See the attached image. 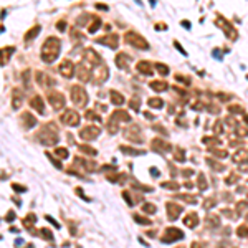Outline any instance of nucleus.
I'll use <instances>...</instances> for the list:
<instances>
[{"label": "nucleus", "instance_id": "obj_24", "mask_svg": "<svg viewBox=\"0 0 248 248\" xmlns=\"http://www.w3.org/2000/svg\"><path fill=\"white\" fill-rule=\"evenodd\" d=\"M56 28L60 30V32H65V30H66V22H63V20H60L56 23Z\"/></svg>", "mask_w": 248, "mask_h": 248}, {"label": "nucleus", "instance_id": "obj_20", "mask_svg": "<svg viewBox=\"0 0 248 248\" xmlns=\"http://www.w3.org/2000/svg\"><path fill=\"white\" fill-rule=\"evenodd\" d=\"M55 154H56L58 157H61V159H66L70 152H68V149H65V147H58L56 151H55Z\"/></svg>", "mask_w": 248, "mask_h": 248}, {"label": "nucleus", "instance_id": "obj_23", "mask_svg": "<svg viewBox=\"0 0 248 248\" xmlns=\"http://www.w3.org/2000/svg\"><path fill=\"white\" fill-rule=\"evenodd\" d=\"M46 154H48V157H50V160H51V162H53V164H55V166H56V169H63V167H61V162H58V160H56V159H55V157H53V156H51V154H50V152H46Z\"/></svg>", "mask_w": 248, "mask_h": 248}, {"label": "nucleus", "instance_id": "obj_27", "mask_svg": "<svg viewBox=\"0 0 248 248\" xmlns=\"http://www.w3.org/2000/svg\"><path fill=\"white\" fill-rule=\"evenodd\" d=\"M46 220H48V222H50V223H53V225H55V228H60V225H58V223H56V222H55V220H53V218H51V217H50V215H46Z\"/></svg>", "mask_w": 248, "mask_h": 248}, {"label": "nucleus", "instance_id": "obj_22", "mask_svg": "<svg viewBox=\"0 0 248 248\" xmlns=\"http://www.w3.org/2000/svg\"><path fill=\"white\" fill-rule=\"evenodd\" d=\"M40 235H42L43 238H46V240H53V235L50 233V230H46V228H42V233Z\"/></svg>", "mask_w": 248, "mask_h": 248}, {"label": "nucleus", "instance_id": "obj_5", "mask_svg": "<svg viewBox=\"0 0 248 248\" xmlns=\"http://www.w3.org/2000/svg\"><path fill=\"white\" fill-rule=\"evenodd\" d=\"M91 74H93V76H91L89 79H91L94 85H101V83H103L104 79L108 78V68L104 66L103 63H99L98 68H96L94 71H91Z\"/></svg>", "mask_w": 248, "mask_h": 248}, {"label": "nucleus", "instance_id": "obj_17", "mask_svg": "<svg viewBox=\"0 0 248 248\" xmlns=\"http://www.w3.org/2000/svg\"><path fill=\"white\" fill-rule=\"evenodd\" d=\"M91 22H93V23L88 27V30H89V33H96V32H98V30H99V27H101V20L94 17Z\"/></svg>", "mask_w": 248, "mask_h": 248}, {"label": "nucleus", "instance_id": "obj_8", "mask_svg": "<svg viewBox=\"0 0 248 248\" xmlns=\"http://www.w3.org/2000/svg\"><path fill=\"white\" fill-rule=\"evenodd\" d=\"M60 73L63 74L65 78H71V76L74 74V65H73V61L65 60L63 63L60 65Z\"/></svg>", "mask_w": 248, "mask_h": 248}, {"label": "nucleus", "instance_id": "obj_19", "mask_svg": "<svg viewBox=\"0 0 248 248\" xmlns=\"http://www.w3.org/2000/svg\"><path fill=\"white\" fill-rule=\"evenodd\" d=\"M36 222V217L35 215H33V213H30V215L28 217H25V220H23V223H25V227H32V225H33V223H35Z\"/></svg>", "mask_w": 248, "mask_h": 248}, {"label": "nucleus", "instance_id": "obj_16", "mask_svg": "<svg viewBox=\"0 0 248 248\" xmlns=\"http://www.w3.org/2000/svg\"><path fill=\"white\" fill-rule=\"evenodd\" d=\"M40 30H42V27H40V25H35L32 30H28V32H27V35H25V42H32V40L40 33Z\"/></svg>", "mask_w": 248, "mask_h": 248}, {"label": "nucleus", "instance_id": "obj_9", "mask_svg": "<svg viewBox=\"0 0 248 248\" xmlns=\"http://www.w3.org/2000/svg\"><path fill=\"white\" fill-rule=\"evenodd\" d=\"M98 43H101V45H106L109 46V48H116L117 43H119V38H117V35H106L104 38H99Z\"/></svg>", "mask_w": 248, "mask_h": 248}, {"label": "nucleus", "instance_id": "obj_18", "mask_svg": "<svg viewBox=\"0 0 248 248\" xmlns=\"http://www.w3.org/2000/svg\"><path fill=\"white\" fill-rule=\"evenodd\" d=\"M78 149H79V152H85L86 156H94L96 154V151L93 147H89V146H78Z\"/></svg>", "mask_w": 248, "mask_h": 248}, {"label": "nucleus", "instance_id": "obj_7", "mask_svg": "<svg viewBox=\"0 0 248 248\" xmlns=\"http://www.w3.org/2000/svg\"><path fill=\"white\" fill-rule=\"evenodd\" d=\"M99 136V129L94 128V126H86L79 131V137L85 139V141H93L94 137Z\"/></svg>", "mask_w": 248, "mask_h": 248}, {"label": "nucleus", "instance_id": "obj_25", "mask_svg": "<svg viewBox=\"0 0 248 248\" xmlns=\"http://www.w3.org/2000/svg\"><path fill=\"white\" fill-rule=\"evenodd\" d=\"M13 220H15V212L10 210V212L7 213V222H13Z\"/></svg>", "mask_w": 248, "mask_h": 248}, {"label": "nucleus", "instance_id": "obj_6", "mask_svg": "<svg viewBox=\"0 0 248 248\" xmlns=\"http://www.w3.org/2000/svg\"><path fill=\"white\" fill-rule=\"evenodd\" d=\"M79 121H81L79 114L76 113V111H73V109H66L63 113V116H61V123L66 124V126H78Z\"/></svg>", "mask_w": 248, "mask_h": 248}, {"label": "nucleus", "instance_id": "obj_2", "mask_svg": "<svg viewBox=\"0 0 248 248\" xmlns=\"http://www.w3.org/2000/svg\"><path fill=\"white\" fill-rule=\"evenodd\" d=\"M36 137L40 139V142L45 146H53L58 142V132H56V126L53 123L46 124L45 128L36 134Z\"/></svg>", "mask_w": 248, "mask_h": 248}, {"label": "nucleus", "instance_id": "obj_4", "mask_svg": "<svg viewBox=\"0 0 248 248\" xmlns=\"http://www.w3.org/2000/svg\"><path fill=\"white\" fill-rule=\"evenodd\" d=\"M48 99H50V104L55 111H60L65 108V96L58 91H50L48 93Z\"/></svg>", "mask_w": 248, "mask_h": 248}, {"label": "nucleus", "instance_id": "obj_11", "mask_svg": "<svg viewBox=\"0 0 248 248\" xmlns=\"http://www.w3.org/2000/svg\"><path fill=\"white\" fill-rule=\"evenodd\" d=\"M128 42L131 43V45H134V46H139L141 50L147 48V43H146L142 38H139L136 33H129V35H128Z\"/></svg>", "mask_w": 248, "mask_h": 248}, {"label": "nucleus", "instance_id": "obj_21", "mask_svg": "<svg viewBox=\"0 0 248 248\" xmlns=\"http://www.w3.org/2000/svg\"><path fill=\"white\" fill-rule=\"evenodd\" d=\"M111 99H113L114 104H121V103H123V96L117 94L116 91H111Z\"/></svg>", "mask_w": 248, "mask_h": 248}, {"label": "nucleus", "instance_id": "obj_13", "mask_svg": "<svg viewBox=\"0 0 248 248\" xmlns=\"http://www.w3.org/2000/svg\"><path fill=\"white\" fill-rule=\"evenodd\" d=\"M13 109H20V106L23 104V93L20 89H13Z\"/></svg>", "mask_w": 248, "mask_h": 248}, {"label": "nucleus", "instance_id": "obj_15", "mask_svg": "<svg viewBox=\"0 0 248 248\" xmlns=\"http://www.w3.org/2000/svg\"><path fill=\"white\" fill-rule=\"evenodd\" d=\"M30 104H32L33 108H35L38 113H42V114H45V103H43V99L40 98V96H35V98L30 101Z\"/></svg>", "mask_w": 248, "mask_h": 248}, {"label": "nucleus", "instance_id": "obj_10", "mask_svg": "<svg viewBox=\"0 0 248 248\" xmlns=\"http://www.w3.org/2000/svg\"><path fill=\"white\" fill-rule=\"evenodd\" d=\"M15 48L13 46H5V48H0V65H7L10 56L13 55Z\"/></svg>", "mask_w": 248, "mask_h": 248}, {"label": "nucleus", "instance_id": "obj_26", "mask_svg": "<svg viewBox=\"0 0 248 248\" xmlns=\"http://www.w3.org/2000/svg\"><path fill=\"white\" fill-rule=\"evenodd\" d=\"M12 187H13L17 192H25V190H27V189H25V187H22V185H17V184H13V185H12Z\"/></svg>", "mask_w": 248, "mask_h": 248}, {"label": "nucleus", "instance_id": "obj_3", "mask_svg": "<svg viewBox=\"0 0 248 248\" xmlns=\"http://www.w3.org/2000/svg\"><path fill=\"white\" fill-rule=\"evenodd\" d=\"M71 99H73V103L76 106L85 108L86 103H88V94H86V91L81 86H73L71 88Z\"/></svg>", "mask_w": 248, "mask_h": 248}, {"label": "nucleus", "instance_id": "obj_14", "mask_svg": "<svg viewBox=\"0 0 248 248\" xmlns=\"http://www.w3.org/2000/svg\"><path fill=\"white\" fill-rule=\"evenodd\" d=\"M36 81H38L40 86H43V88H48L50 85H51V78H48V74L46 73H36Z\"/></svg>", "mask_w": 248, "mask_h": 248}, {"label": "nucleus", "instance_id": "obj_12", "mask_svg": "<svg viewBox=\"0 0 248 248\" xmlns=\"http://www.w3.org/2000/svg\"><path fill=\"white\" fill-rule=\"evenodd\" d=\"M22 123H23V126L27 129H32V128H35L36 126V119L30 113H25L23 116H22Z\"/></svg>", "mask_w": 248, "mask_h": 248}, {"label": "nucleus", "instance_id": "obj_28", "mask_svg": "<svg viewBox=\"0 0 248 248\" xmlns=\"http://www.w3.org/2000/svg\"><path fill=\"white\" fill-rule=\"evenodd\" d=\"M96 8H98V10H108V5H103V4H96Z\"/></svg>", "mask_w": 248, "mask_h": 248}, {"label": "nucleus", "instance_id": "obj_1", "mask_svg": "<svg viewBox=\"0 0 248 248\" xmlns=\"http://www.w3.org/2000/svg\"><path fill=\"white\" fill-rule=\"evenodd\" d=\"M60 50H61L60 40L53 38V36L46 38V42L43 43V46H42V60L45 61V63H53V61L58 58V55H60Z\"/></svg>", "mask_w": 248, "mask_h": 248}]
</instances>
